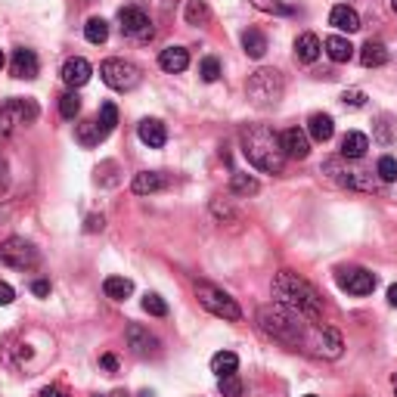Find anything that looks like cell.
Listing matches in <instances>:
<instances>
[{
  "label": "cell",
  "mask_w": 397,
  "mask_h": 397,
  "mask_svg": "<svg viewBox=\"0 0 397 397\" xmlns=\"http://www.w3.org/2000/svg\"><path fill=\"white\" fill-rule=\"evenodd\" d=\"M134 192L137 196H152V192H162L168 187V177L162 171H140L137 177H134Z\"/></svg>",
  "instance_id": "cell-19"
},
{
  "label": "cell",
  "mask_w": 397,
  "mask_h": 397,
  "mask_svg": "<svg viewBox=\"0 0 397 397\" xmlns=\"http://www.w3.org/2000/svg\"><path fill=\"white\" fill-rule=\"evenodd\" d=\"M320 174H326L335 187L342 190H357V192H382V177L363 168L348 165V158H326Z\"/></svg>",
  "instance_id": "cell-4"
},
{
  "label": "cell",
  "mask_w": 397,
  "mask_h": 397,
  "mask_svg": "<svg viewBox=\"0 0 397 397\" xmlns=\"http://www.w3.org/2000/svg\"><path fill=\"white\" fill-rule=\"evenodd\" d=\"M183 16H187L190 25H205V22L211 19V10H208L205 0H190V4H187V13H183Z\"/></svg>",
  "instance_id": "cell-32"
},
{
  "label": "cell",
  "mask_w": 397,
  "mask_h": 397,
  "mask_svg": "<svg viewBox=\"0 0 397 397\" xmlns=\"http://www.w3.org/2000/svg\"><path fill=\"white\" fill-rule=\"evenodd\" d=\"M38 118V103L28 97H13L0 103V140H6L19 124H31Z\"/></svg>",
  "instance_id": "cell-6"
},
{
  "label": "cell",
  "mask_w": 397,
  "mask_h": 397,
  "mask_svg": "<svg viewBox=\"0 0 397 397\" xmlns=\"http://www.w3.org/2000/svg\"><path fill=\"white\" fill-rule=\"evenodd\" d=\"M332 134H335L332 115H326V112L310 115V121H308V137H314L317 143H326V140H332Z\"/></svg>",
  "instance_id": "cell-24"
},
{
  "label": "cell",
  "mask_w": 397,
  "mask_h": 397,
  "mask_svg": "<svg viewBox=\"0 0 397 397\" xmlns=\"http://www.w3.org/2000/svg\"><path fill=\"white\" fill-rule=\"evenodd\" d=\"M196 298H199V304L208 310V314H214L221 320H230V323L242 320V310H239V304H236V298H230V295H227L224 289H217V285L199 283L196 285Z\"/></svg>",
  "instance_id": "cell-7"
},
{
  "label": "cell",
  "mask_w": 397,
  "mask_h": 397,
  "mask_svg": "<svg viewBox=\"0 0 397 397\" xmlns=\"http://www.w3.org/2000/svg\"><path fill=\"white\" fill-rule=\"evenodd\" d=\"M99 363H103V369H109V373H115V369H118V360L112 357V354H103V360H99Z\"/></svg>",
  "instance_id": "cell-48"
},
{
  "label": "cell",
  "mask_w": 397,
  "mask_h": 397,
  "mask_svg": "<svg viewBox=\"0 0 397 397\" xmlns=\"http://www.w3.org/2000/svg\"><path fill=\"white\" fill-rule=\"evenodd\" d=\"M137 134L149 149H162L168 143V128L158 121V118H143V121L137 124Z\"/></svg>",
  "instance_id": "cell-16"
},
{
  "label": "cell",
  "mask_w": 397,
  "mask_h": 397,
  "mask_svg": "<svg viewBox=\"0 0 397 397\" xmlns=\"http://www.w3.org/2000/svg\"><path fill=\"white\" fill-rule=\"evenodd\" d=\"M280 140H283V149H285V156H289V158H308L310 140H308V134H304V131L289 128V131L280 134Z\"/></svg>",
  "instance_id": "cell-18"
},
{
  "label": "cell",
  "mask_w": 397,
  "mask_h": 397,
  "mask_svg": "<svg viewBox=\"0 0 397 397\" xmlns=\"http://www.w3.org/2000/svg\"><path fill=\"white\" fill-rule=\"evenodd\" d=\"M369 149V137L360 131H348L342 137V158H348V162H357V158L366 156Z\"/></svg>",
  "instance_id": "cell-20"
},
{
  "label": "cell",
  "mask_w": 397,
  "mask_h": 397,
  "mask_svg": "<svg viewBox=\"0 0 397 397\" xmlns=\"http://www.w3.org/2000/svg\"><path fill=\"white\" fill-rule=\"evenodd\" d=\"M84 38H87L90 44H106V38H109V22L99 19V16L87 19V25H84Z\"/></svg>",
  "instance_id": "cell-30"
},
{
  "label": "cell",
  "mask_w": 397,
  "mask_h": 397,
  "mask_svg": "<svg viewBox=\"0 0 397 397\" xmlns=\"http://www.w3.org/2000/svg\"><path fill=\"white\" fill-rule=\"evenodd\" d=\"M251 6L261 13H273V16H292L295 13L289 4H283V0H251Z\"/></svg>",
  "instance_id": "cell-34"
},
{
  "label": "cell",
  "mask_w": 397,
  "mask_h": 397,
  "mask_svg": "<svg viewBox=\"0 0 397 397\" xmlns=\"http://www.w3.org/2000/svg\"><path fill=\"white\" fill-rule=\"evenodd\" d=\"M342 103L351 106V109H360V106H366V94H363V90H344Z\"/></svg>",
  "instance_id": "cell-41"
},
{
  "label": "cell",
  "mask_w": 397,
  "mask_h": 397,
  "mask_svg": "<svg viewBox=\"0 0 397 397\" xmlns=\"http://www.w3.org/2000/svg\"><path fill=\"white\" fill-rule=\"evenodd\" d=\"M99 75H103V81L109 87L121 90V94L140 87V81H143V72L134 62H128V59H106V62L99 65Z\"/></svg>",
  "instance_id": "cell-8"
},
{
  "label": "cell",
  "mask_w": 397,
  "mask_h": 397,
  "mask_svg": "<svg viewBox=\"0 0 397 397\" xmlns=\"http://www.w3.org/2000/svg\"><path fill=\"white\" fill-rule=\"evenodd\" d=\"M326 53L332 62H351V56H354V47H351V40L348 38H342V35H332V38H326Z\"/></svg>",
  "instance_id": "cell-26"
},
{
  "label": "cell",
  "mask_w": 397,
  "mask_h": 397,
  "mask_svg": "<svg viewBox=\"0 0 397 397\" xmlns=\"http://www.w3.org/2000/svg\"><path fill=\"white\" fill-rule=\"evenodd\" d=\"M158 65H162L165 72H187V65H190V53H187V47H165L162 53H158Z\"/></svg>",
  "instance_id": "cell-21"
},
{
  "label": "cell",
  "mask_w": 397,
  "mask_h": 397,
  "mask_svg": "<svg viewBox=\"0 0 397 397\" xmlns=\"http://www.w3.org/2000/svg\"><path fill=\"white\" fill-rule=\"evenodd\" d=\"M335 283H339V289L351 295H369L376 289V276L366 267H339L335 270Z\"/></svg>",
  "instance_id": "cell-12"
},
{
  "label": "cell",
  "mask_w": 397,
  "mask_h": 397,
  "mask_svg": "<svg viewBox=\"0 0 397 397\" xmlns=\"http://www.w3.org/2000/svg\"><path fill=\"white\" fill-rule=\"evenodd\" d=\"M242 50L251 56V59H261L267 53V38L261 35L258 28H249V31H242Z\"/></svg>",
  "instance_id": "cell-29"
},
{
  "label": "cell",
  "mask_w": 397,
  "mask_h": 397,
  "mask_svg": "<svg viewBox=\"0 0 397 397\" xmlns=\"http://www.w3.org/2000/svg\"><path fill=\"white\" fill-rule=\"evenodd\" d=\"M320 50H323V44H320V38L310 35V31H304V35H298V40H295V59L304 62V65L317 62Z\"/></svg>",
  "instance_id": "cell-22"
},
{
  "label": "cell",
  "mask_w": 397,
  "mask_h": 397,
  "mask_svg": "<svg viewBox=\"0 0 397 397\" xmlns=\"http://www.w3.org/2000/svg\"><path fill=\"white\" fill-rule=\"evenodd\" d=\"M40 397H69V391H65V388H59V385H50V388L40 391Z\"/></svg>",
  "instance_id": "cell-46"
},
{
  "label": "cell",
  "mask_w": 397,
  "mask_h": 397,
  "mask_svg": "<svg viewBox=\"0 0 397 397\" xmlns=\"http://www.w3.org/2000/svg\"><path fill=\"white\" fill-rule=\"evenodd\" d=\"M246 94L251 99V106L270 109V106H276L283 99L285 81H283V75L276 69H258V72H251V78L246 84Z\"/></svg>",
  "instance_id": "cell-5"
},
{
  "label": "cell",
  "mask_w": 397,
  "mask_h": 397,
  "mask_svg": "<svg viewBox=\"0 0 397 397\" xmlns=\"http://www.w3.org/2000/svg\"><path fill=\"white\" fill-rule=\"evenodd\" d=\"M38 56H35V50H25L19 47L13 53L10 59V72H13V78H22V81H31V78H38Z\"/></svg>",
  "instance_id": "cell-14"
},
{
  "label": "cell",
  "mask_w": 397,
  "mask_h": 397,
  "mask_svg": "<svg viewBox=\"0 0 397 397\" xmlns=\"http://www.w3.org/2000/svg\"><path fill=\"white\" fill-rule=\"evenodd\" d=\"M376 140L382 143V146H391V143H394V124H391V118H388V115H382L376 121Z\"/></svg>",
  "instance_id": "cell-39"
},
{
  "label": "cell",
  "mask_w": 397,
  "mask_h": 397,
  "mask_svg": "<svg viewBox=\"0 0 397 397\" xmlns=\"http://www.w3.org/2000/svg\"><path fill=\"white\" fill-rule=\"evenodd\" d=\"M103 292H106L112 301H128L131 292H134V283L128 280V276H106Z\"/></svg>",
  "instance_id": "cell-27"
},
{
  "label": "cell",
  "mask_w": 397,
  "mask_h": 397,
  "mask_svg": "<svg viewBox=\"0 0 397 397\" xmlns=\"http://www.w3.org/2000/svg\"><path fill=\"white\" fill-rule=\"evenodd\" d=\"M242 156L249 158V165H255L264 174H280L285 168V149L280 134L267 124H249L242 131Z\"/></svg>",
  "instance_id": "cell-2"
},
{
  "label": "cell",
  "mask_w": 397,
  "mask_h": 397,
  "mask_svg": "<svg viewBox=\"0 0 397 397\" xmlns=\"http://www.w3.org/2000/svg\"><path fill=\"white\" fill-rule=\"evenodd\" d=\"M140 397H156V394H152V391H140Z\"/></svg>",
  "instance_id": "cell-51"
},
{
  "label": "cell",
  "mask_w": 397,
  "mask_h": 397,
  "mask_svg": "<svg viewBox=\"0 0 397 397\" xmlns=\"http://www.w3.org/2000/svg\"><path fill=\"white\" fill-rule=\"evenodd\" d=\"M90 75H94V69H90V62L84 56H72V59H65V65H62V81L69 84V87H84V84L90 81Z\"/></svg>",
  "instance_id": "cell-15"
},
{
  "label": "cell",
  "mask_w": 397,
  "mask_h": 397,
  "mask_svg": "<svg viewBox=\"0 0 397 397\" xmlns=\"http://www.w3.org/2000/svg\"><path fill=\"white\" fill-rule=\"evenodd\" d=\"M357 397H363V394H357Z\"/></svg>",
  "instance_id": "cell-55"
},
{
  "label": "cell",
  "mask_w": 397,
  "mask_h": 397,
  "mask_svg": "<svg viewBox=\"0 0 397 397\" xmlns=\"http://www.w3.org/2000/svg\"><path fill=\"white\" fill-rule=\"evenodd\" d=\"M388 304H391V308H397V283L388 289Z\"/></svg>",
  "instance_id": "cell-49"
},
{
  "label": "cell",
  "mask_w": 397,
  "mask_h": 397,
  "mask_svg": "<svg viewBox=\"0 0 397 397\" xmlns=\"http://www.w3.org/2000/svg\"><path fill=\"white\" fill-rule=\"evenodd\" d=\"M103 227H106L103 214H90V217H87V224H84V230H87V233H97V230H103Z\"/></svg>",
  "instance_id": "cell-43"
},
{
  "label": "cell",
  "mask_w": 397,
  "mask_h": 397,
  "mask_svg": "<svg viewBox=\"0 0 397 397\" xmlns=\"http://www.w3.org/2000/svg\"><path fill=\"white\" fill-rule=\"evenodd\" d=\"M4 65H6V56H4V50H0V69H4Z\"/></svg>",
  "instance_id": "cell-50"
},
{
  "label": "cell",
  "mask_w": 397,
  "mask_h": 397,
  "mask_svg": "<svg viewBox=\"0 0 397 397\" xmlns=\"http://www.w3.org/2000/svg\"><path fill=\"white\" fill-rule=\"evenodd\" d=\"M329 25H332V28H339V31H348V35H354V31L360 28V16L348 4H335L332 13H329Z\"/></svg>",
  "instance_id": "cell-17"
},
{
  "label": "cell",
  "mask_w": 397,
  "mask_h": 397,
  "mask_svg": "<svg viewBox=\"0 0 397 397\" xmlns=\"http://www.w3.org/2000/svg\"><path fill=\"white\" fill-rule=\"evenodd\" d=\"M391 10H394V13H397V0H391Z\"/></svg>",
  "instance_id": "cell-53"
},
{
  "label": "cell",
  "mask_w": 397,
  "mask_h": 397,
  "mask_svg": "<svg viewBox=\"0 0 397 397\" xmlns=\"http://www.w3.org/2000/svg\"><path fill=\"white\" fill-rule=\"evenodd\" d=\"M0 261L13 270H31L40 264V251L31 246L28 239H22V236H10V239L0 246Z\"/></svg>",
  "instance_id": "cell-9"
},
{
  "label": "cell",
  "mask_w": 397,
  "mask_h": 397,
  "mask_svg": "<svg viewBox=\"0 0 397 397\" xmlns=\"http://www.w3.org/2000/svg\"><path fill=\"white\" fill-rule=\"evenodd\" d=\"M13 298H16L13 285H10V283H0V308H6V304H13Z\"/></svg>",
  "instance_id": "cell-42"
},
{
  "label": "cell",
  "mask_w": 397,
  "mask_h": 397,
  "mask_svg": "<svg viewBox=\"0 0 397 397\" xmlns=\"http://www.w3.org/2000/svg\"><path fill=\"white\" fill-rule=\"evenodd\" d=\"M124 339H128V348L137 354V357H152V354H158V339L149 329H143L140 323H131L124 329Z\"/></svg>",
  "instance_id": "cell-13"
},
{
  "label": "cell",
  "mask_w": 397,
  "mask_h": 397,
  "mask_svg": "<svg viewBox=\"0 0 397 397\" xmlns=\"http://www.w3.org/2000/svg\"><path fill=\"white\" fill-rule=\"evenodd\" d=\"M112 397H128V394H124V391H115V394H112Z\"/></svg>",
  "instance_id": "cell-52"
},
{
  "label": "cell",
  "mask_w": 397,
  "mask_h": 397,
  "mask_svg": "<svg viewBox=\"0 0 397 397\" xmlns=\"http://www.w3.org/2000/svg\"><path fill=\"white\" fill-rule=\"evenodd\" d=\"M239 369V357H236L233 351H217L214 357H211V373H214L217 379L221 376H230Z\"/></svg>",
  "instance_id": "cell-28"
},
{
  "label": "cell",
  "mask_w": 397,
  "mask_h": 397,
  "mask_svg": "<svg viewBox=\"0 0 397 397\" xmlns=\"http://www.w3.org/2000/svg\"><path fill=\"white\" fill-rule=\"evenodd\" d=\"M99 128H103L106 134H112L115 131V124H118V109H115V103H103L99 106Z\"/></svg>",
  "instance_id": "cell-36"
},
{
  "label": "cell",
  "mask_w": 397,
  "mask_h": 397,
  "mask_svg": "<svg viewBox=\"0 0 397 397\" xmlns=\"http://www.w3.org/2000/svg\"><path fill=\"white\" fill-rule=\"evenodd\" d=\"M304 397H317V394H304Z\"/></svg>",
  "instance_id": "cell-54"
},
{
  "label": "cell",
  "mask_w": 397,
  "mask_h": 397,
  "mask_svg": "<svg viewBox=\"0 0 397 397\" xmlns=\"http://www.w3.org/2000/svg\"><path fill=\"white\" fill-rule=\"evenodd\" d=\"M273 301L292 308L295 314H301L308 323L323 320V298H320V292L304 280V276L292 273V270H280V273L273 276Z\"/></svg>",
  "instance_id": "cell-1"
},
{
  "label": "cell",
  "mask_w": 397,
  "mask_h": 397,
  "mask_svg": "<svg viewBox=\"0 0 397 397\" xmlns=\"http://www.w3.org/2000/svg\"><path fill=\"white\" fill-rule=\"evenodd\" d=\"M143 310H146L149 317H165L168 314V304H165L162 295L146 292V295H143Z\"/></svg>",
  "instance_id": "cell-33"
},
{
  "label": "cell",
  "mask_w": 397,
  "mask_h": 397,
  "mask_svg": "<svg viewBox=\"0 0 397 397\" xmlns=\"http://www.w3.org/2000/svg\"><path fill=\"white\" fill-rule=\"evenodd\" d=\"M75 137H78V143L84 149H94V146H99V143H103L109 134L99 128V121L97 118H87V121H81L78 124V131H75Z\"/></svg>",
  "instance_id": "cell-23"
},
{
  "label": "cell",
  "mask_w": 397,
  "mask_h": 397,
  "mask_svg": "<svg viewBox=\"0 0 397 397\" xmlns=\"http://www.w3.org/2000/svg\"><path fill=\"white\" fill-rule=\"evenodd\" d=\"M10 190V165L6 162H0V196Z\"/></svg>",
  "instance_id": "cell-44"
},
{
  "label": "cell",
  "mask_w": 397,
  "mask_h": 397,
  "mask_svg": "<svg viewBox=\"0 0 397 397\" xmlns=\"http://www.w3.org/2000/svg\"><path fill=\"white\" fill-rule=\"evenodd\" d=\"M376 174L382 177V183L397 180V158L394 156H382L379 158V165H376Z\"/></svg>",
  "instance_id": "cell-37"
},
{
  "label": "cell",
  "mask_w": 397,
  "mask_h": 397,
  "mask_svg": "<svg viewBox=\"0 0 397 397\" xmlns=\"http://www.w3.org/2000/svg\"><path fill=\"white\" fill-rule=\"evenodd\" d=\"M217 388H221L224 397H242V379L230 373V376H221V382H217Z\"/></svg>",
  "instance_id": "cell-38"
},
{
  "label": "cell",
  "mask_w": 397,
  "mask_h": 397,
  "mask_svg": "<svg viewBox=\"0 0 397 397\" xmlns=\"http://www.w3.org/2000/svg\"><path fill=\"white\" fill-rule=\"evenodd\" d=\"M152 4H156V10H158V13H171L177 0H152Z\"/></svg>",
  "instance_id": "cell-47"
},
{
  "label": "cell",
  "mask_w": 397,
  "mask_h": 397,
  "mask_svg": "<svg viewBox=\"0 0 397 397\" xmlns=\"http://www.w3.org/2000/svg\"><path fill=\"white\" fill-rule=\"evenodd\" d=\"M199 75H202V81H217L221 78V62H217L214 56H205L202 59V65H199Z\"/></svg>",
  "instance_id": "cell-40"
},
{
  "label": "cell",
  "mask_w": 397,
  "mask_h": 397,
  "mask_svg": "<svg viewBox=\"0 0 397 397\" xmlns=\"http://www.w3.org/2000/svg\"><path fill=\"white\" fill-rule=\"evenodd\" d=\"M304 344H308L317 357H326V360H339L342 351H344V342H342L339 329H332V326H323V329H317V332H308V342Z\"/></svg>",
  "instance_id": "cell-11"
},
{
  "label": "cell",
  "mask_w": 397,
  "mask_h": 397,
  "mask_svg": "<svg viewBox=\"0 0 397 397\" xmlns=\"http://www.w3.org/2000/svg\"><path fill=\"white\" fill-rule=\"evenodd\" d=\"M230 190H233V196H255V192L261 190V183L251 174H233Z\"/></svg>",
  "instance_id": "cell-31"
},
{
  "label": "cell",
  "mask_w": 397,
  "mask_h": 397,
  "mask_svg": "<svg viewBox=\"0 0 397 397\" xmlns=\"http://www.w3.org/2000/svg\"><path fill=\"white\" fill-rule=\"evenodd\" d=\"M81 112V97L75 94V90H69V94L59 97V115L62 118H75Z\"/></svg>",
  "instance_id": "cell-35"
},
{
  "label": "cell",
  "mask_w": 397,
  "mask_h": 397,
  "mask_svg": "<svg viewBox=\"0 0 397 397\" xmlns=\"http://www.w3.org/2000/svg\"><path fill=\"white\" fill-rule=\"evenodd\" d=\"M118 22H121V35L140 40V44H143V40H152V35H156L149 16L143 13L140 6H121V13H118Z\"/></svg>",
  "instance_id": "cell-10"
},
{
  "label": "cell",
  "mask_w": 397,
  "mask_h": 397,
  "mask_svg": "<svg viewBox=\"0 0 397 397\" xmlns=\"http://www.w3.org/2000/svg\"><path fill=\"white\" fill-rule=\"evenodd\" d=\"M31 292H35L38 298H44V295H50V283L47 280H35L31 283Z\"/></svg>",
  "instance_id": "cell-45"
},
{
  "label": "cell",
  "mask_w": 397,
  "mask_h": 397,
  "mask_svg": "<svg viewBox=\"0 0 397 397\" xmlns=\"http://www.w3.org/2000/svg\"><path fill=\"white\" fill-rule=\"evenodd\" d=\"M360 62L366 65V69H379V65L388 62V47L382 40H366V44L360 47Z\"/></svg>",
  "instance_id": "cell-25"
},
{
  "label": "cell",
  "mask_w": 397,
  "mask_h": 397,
  "mask_svg": "<svg viewBox=\"0 0 397 397\" xmlns=\"http://www.w3.org/2000/svg\"><path fill=\"white\" fill-rule=\"evenodd\" d=\"M258 329L267 335V339H273L280 344H289V348H301V344L308 342L304 317L295 314L292 308H285V304H280V301L258 308Z\"/></svg>",
  "instance_id": "cell-3"
}]
</instances>
